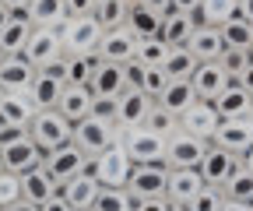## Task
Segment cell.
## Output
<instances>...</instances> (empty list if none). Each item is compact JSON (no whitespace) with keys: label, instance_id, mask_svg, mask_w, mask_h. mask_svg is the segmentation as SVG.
I'll use <instances>...</instances> for the list:
<instances>
[{"label":"cell","instance_id":"cell-1","mask_svg":"<svg viewBox=\"0 0 253 211\" xmlns=\"http://www.w3.org/2000/svg\"><path fill=\"white\" fill-rule=\"evenodd\" d=\"M102 39V28L91 14L81 18H67L60 25V42H63V56H95Z\"/></svg>","mask_w":253,"mask_h":211},{"label":"cell","instance_id":"cell-2","mask_svg":"<svg viewBox=\"0 0 253 211\" xmlns=\"http://www.w3.org/2000/svg\"><path fill=\"white\" fill-rule=\"evenodd\" d=\"M116 144L126 152V159H130L134 166H155V162L166 159V137H158L148 127H126V130H120Z\"/></svg>","mask_w":253,"mask_h":211},{"label":"cell","instance_id":"cell-3","mask_svg":"<svg viewBox=\"0 0 253 211\" xmlns=\"http://www.w3.org/2000/svg\"><path fill=\"white\" fill-rule=\"evenodd\" d=\"M71 134H74V124H71V120H63L56 109H39L36 120L28 124V137L36 141V148L42 155L53 152V148H60V144H67Z\"/></svg>","mask_w":253,"mask_h":211},{"label":"cell","instance_id":"cell-4","mask_svg":"<svg viewBox=\"0 0 253 211\" xmlns=\"http://www.w3.org/2000/svg\"><path fill=\"white\" fill-rule=\"evenodd\" d=\"M130 169H134V162L126 159V152H123L120 144L99 152V155L91 159V166H88V172L95 176V183H99V187H109V190H123L126 179H130Z\"/></svg>","mask_w":253,"mask_h":211},{"label":"cell","instance_id":"cell-5","mask_svg":"<svg viewBox=\"0 0 253 211\" xmlns=\"http://www.w3.org/2000/svg\"><path fill=\"white\" fill-rule=\"evenodd\" d=\"M88 166H91V159L81 152L74 141H67V144H60V148H53V152L42 155V169L56 179V183H67V179L88 172Z\"/></svg>","mask_w":253,"mask_h":211},{"label":"cell","instance_id":"cell-6","mask_svg":"<svg viewBox=\"0 0 253 211\" xmlns=\"http://www.w3.org/2000/svg\"><path fill=\"white\" fill-rule=\"evenodd\" d=\"M71 141L88 159H95L99 152H106V148H113L120 141V130H116V124H102V120H95V116H84L81 124H74Z\"/></svg>","mask_w":253,"mask_h":211},{"label":"cell","instance_id":"cell-7","mask_svg":"<svg viewBox=\"0 0 253 211\" xmlns=\"http://www.w3.org/2000/svg\"><path fill=\"white\" fill-rule=\"evenodd\" d=\"M21 56H25L36 71L60 64V60H63L60 28H32V36H28V42H25V53H21Z\"/></svg>","mask_w":253,"mask_h":211},{"label":"cell","instance_id":"cell-8","mask_svg":"<svg viewBox=\"0 0 253 211\" xmlns=\"http://www.w3.org/2000/svg\"><path fill=\"white\" fill-rule=\"evenodd\" d=\"M208 152V141L186 134V130H176L172 137H166V159L162 166L166 169H197L201 155Z\"/></svg>","mask_w":253,"mask_h":211},{"label":"cell","instance_id":"cell-9","mask_svg":"<svg viewBox=\"0 0 253 211\" xmlns=\"http://www.w3.org/2000/svg\"><path fill=\"white\" fill-rule=\"evenodd\" d=\"M166 183H169V169L155 162V166H134L123 190L130 194V201H144V197H166Z\"/></svg>","mask_w":253,"mask_h":211},{"label":"cell","instance_id":"cell-10","mask_svg":"<svg viewBox=\"0 0 253 211\" xmlns=\"http://www.w3.org/2000/svg\"><path fill=\"white\" fill-rule=\"evenodd\" d=\"M134 49H137V36H134L126 25H120V28L102 32L95 56H99L102 64H120V67H123V64H130V60H134Z\"/></svg>","mask_w":253,"mask_h":211},{"label":"cell","instance_id":"cell-11","mask_svg":"<svg viewBox=\"0 0 253 211\" xmlns=\"http://www.w3.org/2000/svg\"><path fill=\"white\" fill-rule=\"evenodd\" d=\"M211 144H218L221 152L229 155H243L246 148L253 144V116H236V120H221L214 127Z\"/></svg>","mask_w":253,"mask_h":211},{"label":"cell","instance_id":"cell-12","mask_svg":"<svg viewBox=\"0 0 253 211\" xmlns=\"http://www.w3.org/2000/svg\"><path fill=\"white\" fill-rule=\"evenodd\" d=\"M151 106H155V99H148L141 88H123L120 99H116V130L144 127V120H148Z\"/></svg>","mask_w":253,"mask_h":211},{"label":"cell","instance_id":"cell-13","mask_svg":"<svg viewBox=\"0 0 253 211\" xmlns=\"http://www.w3.org/2000/svg\"><path fill=\"white\" fill-rule=\"evenodd\" d=\"M0 159H4V169L14 172V176H25L28 169L42 166V152L36 148V141H32L28 134L18 137V141H11L7 148H0Z\"/></svg>","mask_w":253,"mask_h":211},{"label":"cell","instance_id":"cell-14","mask_svg":"<svg viewBox=\"0 0 253 211\" xmlns=\"http://www.w3.org/2000/svg\"><path fill=\"white\" fill-rule=\"evenodd\" d=\"M190 84H194V92H197L201 102H214L232 84V78L221 71V64L214 60V64H197V71L190 74Z\"/></svg>","mask_w":253,"mask_h":211},{"label":"cell","instance_id":"cell-15","mask_svg":"<svg viewBox=\"0 0 253 211\" xmlns=\"http://www.w3.org/2000/svg\"><path fill=\"white\" fill-rule=\"evenodd\" d=\"M218 124H221V116L214 113L211 102H194V106H190V109L179 116V130L194 134V137H201V141H208V144H211Z\"/></svg>","mask_w":253,"mask_h":211},{"label":"cell","instance_id":"cell-16","mask_svg":"<svg viewBox=\"0 0 253 211\" xmlns=\"http://www.w3.org/2000/svg\"><path fill=\"white\" fill-rule=\"evenodd\" d=\"M236 159L239 155H229V152H221L218 144H208V152L197 162V172L204 179V187H221V183H225L229 172H232V166H236Z\"/></svg>","mask_w":253,"mask_h":211},{"label":"cell","instance_id":"cell-17","mask_svg":"<svg viewBox=\"0 0 253 211\" xmlns=\"http://www.w3.org/2000/svg\"><path fill=\"white\" fill-rule=\"evenodd\" d=\"M204 187V179L197 169H169V183H166V197L176 208H186Z\"/></svg>","mask_w":253,"mask_h":211},{"label":"cell","instance_id":"cell-18","mask_svg":"<svg viewBox=\"0 0 253 211\" xmlns=\"http://www.w3.org/2000/svg\"><path fill=\"white\" fill-rule=\"evenodd\" d=\"M36 102L28 99V92H11V95H4L0 99V124L4 127H21V130H28V124L36 120Z\"/></svg>","mask_w":253,"mask_h":211},{"label":"cell","instance_id":"cell-19","mask_svg":"<svg viewBox=\"0 0 253 211\" xmlns=\"http://www.w3.org/2000/svg\"><path fill=\"white\" fill-rule=\"evenodd\" d=\"M186 49H190V56H194L197 64H214V60L225 53V42H221V32H218V28L197 25L194 36H190V42H186Z\"/></svg>","mask_w":253,"mask_h":211},{"label":"cell","instance_id":"cell-20","mask_svg":"<svg viewBox=\"0 0 253 211\" xmlns=\"http://www.w3.org/2000/svg\"><path fill=\"white\" fill-rule=\"evenodd\" d=\"M99 183H95V176L91 172H81V176H74V179H67V183H60V197L67 201L74 211H91V204H95V197H99Z\"/></svg>","mask_w":253,"mask_h":211},{"label":"cell","instance_id":"cell-21","mask_svg":"<svg viewBox=\"0 0 253 211\" xmlns=\"http://www.w3.org/2000/svg\"><path fill=\"white\" fill-rule=\"evenodd\" d=\"M21 179V201H28V204H42V201H49L53 194H60V183L42 169V166H36V169H28L25 176H18Z\"/></svg>","mask_w":253,"mask_h":211},{"label":"cell","instance_id":"cell-22","mask_svg":"<svg viewBox=\"0 0 253 211\" xmlns=\"http://www.w3.org/2000/svg\"><path fill=\"white\" fill-rule=\"evenodd\" d=\"M32 81H36V67L25 56H4V64H0V88L7 95L11 92H28Z\"/></svg>","mask_w":253,"mask_h":211},{"label":"cell","instance_id":"cell-23","mask_svg":"<svg viewBox=\"0 0 253 211\" xmlns=\"http://www.w3.org/2000/svg\"><path fill=\"white\" fill-rule=\"evenodd\" d=\"M56 113L71 124H81L84 116H91V92L84 84H63L60 92V102H56Z\"/></svg>","mask_w":253,"mask_h":211},{"label":"cell","instance_id":"cell-24","mask_svg":"<svg viewBox=\"0 0 253 211\" xmlns=\"http://www.w3.org/2000/svg\"><path fill=\"white\" fill-rule=\"evenodd\" d=\"M194 28H197V18L194 14H183V11H169L166 18H162V42L169 46V49H183L186 42H190V36H194Z\"/></svg>","mask_w":253,"mask_h":211},{"label":"cell","instance_id":"cell-25","mask_svg":"<svg viewBox=\"0 0 253 211\" xmlns=\"http://www.w3.org/2000/svg\"><path fill=\"white\" fill-rule=\"evenodd\" d=\"M126 88V78H123V67L120 64H102L95 67L91 81H88V92L91 95H106V99H120V92Z\"/></svg>","mask_w":253,"mask_h":211},{"label":"cell","instance_id":"cell-26","mask_svg":"<svg viewBox=\"0 0 253 211\" xmlns=\"http://www.w3.org/2000/svg\"><path fill=\"white\" fill-rule=\"evenodd\" d=\"M214 113L221 116V120H236V116H253V95L250 92H243V88L232 81L225 92H221L214 102Z\"/></svg>","mask_w":253,"mask_h":211},{"label":"cell","instance_id":"cell-27","mask_svg":"<svg viewBox=\"0 0 253 211\" xmlns=\"http://www.w3.org/2000/svg\"><path fill=\"white\" fill-rule=\"evenodd\" d=\"M28 36H32V21L25 18V11L11 14V21L0 28V53H4V56H21Z\"/></svg>","mask_w":253,"mask_h":211},{"label":"cell","instance_id":"cell-28","mask_svg":"<svg viewBox=\"0 0 253 211\" xmlns=\"http://www.w3.org/2000/svg\"><path fill=\"white\" fill-rule=\"evenodd\" d=\"M155 102L162 106V109H169V113L179 120L190 106L201 102V99H197V92H194V84H190V81H169V84H166V92L158 95Z\"/></svg>","mask_w":253,"mask_h":211},{"label":"cell","instance_id":"cell-29","mask_svg":"<svg viewBox=\"0 0 253 211\" xmlns=\"http://www.w3.org/2000/svg\"><path fill=\"white\" fill-rule=\"evenodd\" d=\"M25 18L32 21V28H60L67 21V11H63V0H32L25 7Z\"/></svg>","mask_w":253,"mask_h":211},{"label":"cell","instance_id":"cell-30","mask_svg":"<svg viewBox=\"0 0 253 211\" xmlns=\"http://www.w3.org/2000/svg\"><path fill=\"white\" fill-rule=\"evenodd\" d=\"M60 92H63V81L60 78H49V74L36 71V81H32V88H28V99L36 102V109H56Z\"/></svg>","mask_w":253,"mask_h":211},{"label":"cell","instance_id":"cell-31","mask_svg":"<svg viewBox=\"0 0 253 211\" xmlns=\"http://www.w3.org/2000/svg\"><path fill=\"white\" fill-rule=\"evenodd\" d=\"M221 194H225V201H239V204H250V197H253V172L236 159V166H232V172H229V179L221 183Z\"/></svg>","mask_w":253,"mask_h":211},{"label":"cell","instance_id":"cell-32","mask_svg":"<svg viewBox=\"0 0 253 211\" xmlns=\"http://www.w3.org/2000/svg\"><path fill=\"white\" fill-rule=\"evenodd\" d=\"M126 14H130V0H95V11H91L102 32L126 25Z\"/></svg>","mask_w":253,"mask_h":211},{"label":"cell","instance_id":"cell-33","mask_svg":"<svg viewBox=\"0 0 253 211\" xmlns=\"http://www.w3.org/2000/svg\"><path fill=\"white\" fill-rule=\"evenodd\" d=\"M197 25H211V28H221L229 18H236V0H201L197 7Z\"/></svg>","mask_w":253,"mask_h":211},{"label":"cell","instance_id":"cell-34","mask_svg":"<svg viewBox=\"0 0 253 211\" xmlns=\"http://www.w3.org/2000/svg\"><path fill=\"white\" fill-rule=\"evenodd\" d=\"M95 67H99V56H63V84H84L88 88Z\"/></svg>","mask_w":253,"mask_h":211},{"label":"cell","instance_id":"cell-35","mask_svg":"<svg viewBox=\"0 0 253 211\" xmlns=\"http://www.w3.org/2000/svg\"><path fill=\"white\" fill-rule=\"evenodd\" d=\"M169 56V46L162 42V36H148V39H137V49H134V60L141 67H162Z\"/></svg>","mask_w":253,"mask_h":211},{"label":"cell","instance_id":"cell-36","mask_svg":"<svg viewBox=\"0 0 253 211\" xmlns=\"http://www.w3.org/2000/svg\"><path fill=\"white\" fill-rule=\"evenodd\" d=\"M218 32H221V42H225V49H246V46L253 42V25L243 21L239 14L229 18L225 25L218 28Z\"/></svg>","mask_w":253,"mask_h":211},{"label":"cell","instance_id":"cell-37","mask_svg":"<svg viewBox=\"0 0 253 211\" xmlns=\"http://www.w3.org/2000/svg\"><path fill=\"white\" fill-rule=\"evenodd\" d=\"M162 71H166V78H169V81H190V74L197 71V60L190 56V49H186V46H183V49H169Z\"/></svg>","mask_w":253,"mask_h":211},{"label":"cell","instance_id":"cell-38","mask_svg":"<svg viewBox=\"0 0 253 211\" xmlns=\"http://www.w3.org/2000/svg\"><path fill=\"white\" fill-rule=\"evenodd\" d=\"M126 28H130L137 39H148V36H158V32H162V18L151 14V11H144V7H137V4H130V14H126Z\"/></svg>","mask_w":253,"mask_h":211},{"label":"cell","instance_id":"cell-39","mask_svg":"<svg viewBox=\"0 0 253 211\" xmlns=\"http://www.w3.org/2000/svg\"><path fill=\"white\" fill-rule=\"evenodd\" d=\"M144 127H148V130H155L158 137H172V134L179 130V120H176L169 109H162V106L155 102V106H151V113H148V120H144Z\"/></svg>","mask_w":253,"mask_h":211},{"label":"cell","instance_id":"cell-40","mask_svg":"<svg viewBox=\"0 0 253 211\" xmlns=\"http://www.w3.org/2000/svg\"><path fill=\"white\" fill-rule=\"evenodd\" d=\"M91 211H134V201H130V194H126V190H109V187H102L99 197H95V204H91Z\"/></svg>","mask_w":253,"mask_h":211},{"label":"cell","instance_id":"cell-41","mask_svg":"<svg viewBox=\"0 0 253 211\" xmlns=\"http://www.w3.org/2000/svg\"><path fill=\"white\" fill-rule=\"evenodd\" d=\"M166 84H169V78H166V71H162V67H141L137 88H141L148 99H158V95L166 92Z\"/></svg>","mask_w":253,"mask_h":211},{"label":"cell","instance_id":"cell-42","mask_svg":"<svg viewBox=\"0 0 253 211\" xmlns=\"http://www.w3.org/2000/svg\"><path fill=\"white\" fill-rule=\"evenodd\" d=\"M186 208L190 211H221V208H225V194H221V187H201V194Z\"/></svg>","mask_w":253,"mask_h":211},{"label":"cell","instance_id":"cell-43","mask_svg":"<svg viewBox=\"0 0 253 211\" xmlns=\"http://www.w3.org/2000/svg\"><path fill=\"white\" fill-rule=\"evenodd\" d=\"M218 64H221V71L236 81V78L250 67V53H246V49H225V53L218 56Z\"/></svg>","mask_w":253,"mask_h":211},{"label":"cell","instance_id":"cell-44","mask_svg":"<svg viewBox=\"0 0 253 211\" xmlns=\"http://www.w3.org/2000/svg\"><path fill=\"white\" fill-rule=\"evenodd\" d=\"M14 201H21V179L4 169V172H0V211L11 208Z\"/></svg>","mask_w":253,"mask_h":211},{"label":"cell","instance_id":"cell-45","mask_svg":"<svg viewBox=\"0 0 253 211\" xmlns=\"http://www.w3.org/2000/svg\"><path fill=\"white\" fill-rule=\"evenodd\" d=\"M91 116H95V120H102V124H116V99L91 95Z\"/></svg>","mask_w":253,"mask_h":211},{"label":"cell","instance_id":"cell-46","mask_svg":"<svg viewBox=\"0 0 253 211\" xmlns=\"http://www.w3.org/2000/svg\"><path fill=\"white\" fill-rule=\"evenodd\" d=\"M63 11H67V18L91 14V11H95V0H63Z\"/></svg>","mask_w":253,"mask_h":211},{"label":"cell","instance_id":"cell-47","mask_svg":"<svg viewBox=\"0 0 253 211\" xmlns=\"http://www.w3.org/2000/svg\"><path fill=\"white\" fill-rule=\"evenodd\" d=\"M134 211H172L169 197H144V201H134Z\"/></svg>","mask_w":253,"mask_h":211},{"label":"cell","instance_id":"cell-48","mask_svg":"<svg viewBox=\"0 0 253 211\" xmlns=\"http://www.w3.org/2000/svg\"><path fill=\"white\" fill-rule=\"evenodd\" d=\"M134 4L144 7V11H151V14H158V18H166L172 11V0H134Z\"/></svg>","mask_w":253,"mask_h":211},{"label":"cell","instance_id":"cell-49","mask_svg":"<svg viewBox=\"0 0 253 211\" xmlns=\"http://www.w3.org/2000/svg\"><path fill=\"white\" fill-rule=\"evenodd\" d=\"M39 211H74V208H71L67 201H63L60 194H53L49 201H42V204H39Z\"/></svg>","mask_w":253,"mask_h":211},{"label":"cell","instance_id":"cell-50","mask_svg":"<svg viewBox=\"0 0 253 211\" xmlns=\"http://www.w3.org/2000/svg\"><path fill=\"white\" fill-rule=\"evenodd\" d=\"M201 0H172V11H183V14H197Z\"/></svg>","mask_w":253,"mask_h":211},{"label":"cell","instance_id":"cell-51","mask_svg":"<svg viewBox=\"0 0 253 211\" xmlns=\"http://www.w3.org/2000/svg\"><path fill=\"white\" fill-rule=\"evenodd\" d=\"M236 14L253 25V0H236Z\"/></svg>","mask_w":253,"mask_h":211},{"label":"cell","instance_id":"cell-52","mask_svg":"<svg viewBox=\"0 0 253 211\" xmlns=\"http://www.w3.org/2000/svg\"><path fill=\"white\" fill-rule=\"evenodd\" d=\"M236 84L243 88V92H250V95H253V64H250V67H246V71L236 78Z\"/></svg>","mask_w":253,"mask_h":211},{"label":"cell","instance_id":"cell-53","mask_svg":"<svg viewBox=\"0 0 253 211\" xmlns=\"http://www.w3.org/2000/svg\"><path fill=\"white\" fill-rule=\"evenodd\" d=\"M0 4H4V7H7L11 14H21V11H25V7L32 4V0H0Z\"/></svg>","mask_w":253,"mask_h":211},{"label":"cell","instance_id":"cell-54","mask_svg":"<svg viewBox=\"0 0 253 211\" xmlns=\"http://www.w3.org/2000/svg\"><path fill=\"white\" fill-rule=\"evenodd\" d=\"M4 211H39L36 204H28V201H14L11 208H4Z\"/></svg>","mask_w":253,"mask_h":211},{"label":"cell","instance_id":"cell-55","mask_svg":"<svg viewBox=\"0 0 253 211\" xmlns=\"http://www.w3.org/2000/svg\"><path fill=\"white\" fill-rule=\"evenodd\" d=\"M239 162H243V166H246V169L253 172V144H250V148H246V152L239 155Z\"/></svg>","mask_w":253,"mask_h":211},{"label":"cell","instance_id":"cell-56","mask_svg":"<svg viewBox=\"0 0 253 211\" xmlns=\"http://www.w3.org/2000/svg\"><path fill=\"white\" fill-rule=\"evenodd\" d=\"M221 211H253L250 204H239V201H225V208H221Z\"/></svg>","mask_w":253,"mask_h":211},{"label":"cell","instance_id":"cell-57","mask_svg":"<svg viewBox=\"0 0 253 211\" xmlns=\"http://www.w3.org/2000/svg\"><path fill=\"white\" fill-rule=\"evenodd\" d=\"M7 21H11V11H7V7H4V4H0V28H4V25H7Z\"/></svg>","mask_w":253,"mask_h":211},{"label":"cell","instance_id":"cell-58","mask_svg":"<svg viewBox=\"0 0 253 211\" xmlns=\"http://www.w3.org/2000/svg\"><path fill=\"white\" fill-rule=\"evenodd\" d=\"M246 53H250V64H253V42H250V46H246Z\"/></svg>","mask_w":253,"mask_h":211},{"label":"cell","instance_id":"cell-59","mask_svg":"<svg viewBox=\"0 0 253 211\" xmlns=\"http://www.w3.org/2000/svg\"><path fill=\"white\" fill-rule=\"evenodd\" d=\"M172 211H190V208H176V204H172Z\"/></svg>","mask_w":253,"mask_h":211},{"label":"cell","instance_id":"cell-60","mask_svg":"<svg viewBox=\"0 0 253 211\" xmlns=\"http://www.w3.org/2000/svg\"><path fill=\"white\" fill-rule=\"evenodd\" d=\"M4 95H7V92H4V88H0V99H4Z\"/></svg>","mask_w":253,"mask_h":211},{"label":"cell","instance_id":"cell-61","mask_svg":"<svg viewBox=\"0 0 253 211\" xmlns=\"http://www.w3.org/2000/svg\"><path fill=\"white\" fill-rule=\"evenodd\" d=\"M0 172H4V159H0Z\"/></svg>","mask_w":253,"mask_h":211},{"label":"cell","instance_id":"cell-62","mask_svg":"<svg viewBox=\"0 0 253 211\" xmlns=\"http://www.w3.org/2000/svg\"><path fill=\"white\" fill-rule=\"evenodd\" d=\"M0 64H4V53H0Z\"/></svg>","mask_w":253,"mask_h":211},{"label":"cell","instance_id":"cell-63","mask_svg":"<svg viewBox=\"0 0 253 211\" xmlns=\"http://www.w3.org/2000/svg\"><path fill=\"white\" fill-rule=\"evenodd\" d=\"M0 127H4V124H0Z\"/></svg>","mask_w":253,"mask_h":211},{"label":"cell","instance_id":"cell-64","mask_svg":"<svg viewBox=\"0 0 253 211\" xmlns=\"http://www.w3.org/2000/svg\"><path fill=\"white\" fill-rule=\"evenodd\" d=\"M130 4H134V0H130Z\"/></svg>","mask_w":253,"mask_h":211}]
</instances>
